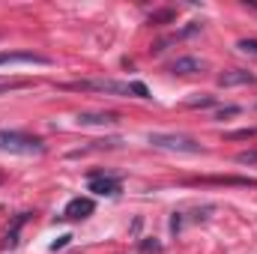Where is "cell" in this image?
<instances>
[{
	"instance_id": "20",
	"label": "cell",
	"mask_w": 257,
	"mask_h": 254,
	"mask_svg": "<svg viewBox=\"0 0 257 254\" xmlns=\"http://www.w3.org/2000/svg\"><path fill=\"white\" fill-rule=\"evenodd\" d=\"M69 239H72V236H69V233H66V236H60V239H57V242H51V248H54V251H57V248H63L66 242H69Z\"/></svg>"
},
{
	"instance_id": "15",
	"label": "cell",
	"mask_w": 257,
	"mask_h": 254,
	"mask_svg": "<svg viewBox=\"0 0 257 254\" xmlns=\"http://www.w3.org/2000/svg\"><path fill=\"white\" fill-rule=\"evenodd\" d=\"M236 165H257V150H245L236 156Z\"/></svg>"
},
{
	"instance_id": "5",
	"label": "cell",
	"mask_w": 257,
	"mask_h": 254,
	"mask_svg": "<svg viewBox=\"0 0 257 254\" xmlns=\"http://www.w3.org/2000/svg\"><path fill=\"white\" fill-rule=\"evenodd\" d=\"M9 63H30V66H51V57L33 54V51H0V66Z\"/></svg>"
},
{
	"instance_id": "7",
	"label": "cell",
	"mask_w": 257,
	"mask_h": 254,
	"mask_svg": "<svg viewBox=\"0 0 257 254\" xmlns=\"http://www.w3.org/2000/svg\"><path fill=\"white\" fill-rule=\"evenodd\" d=\"M30 221V212H18L15 218H12V224H9V230L3 233V242H0V248L3 251H9V248H15L18 245V233H21V227Z\"/></svg>"
},
{
	"instance_id": "10",
	"label": "cell",
	"mask_w": 257,
	"mask_h": 254,
	"mask_svg": "<svg viewBox=\"0 0 257 254\" xmlns=\"http://www.w3.org/2000/svg\"><path fill=\"white\" fill-rule=\"evenodd\" d=\"M78 123H84V126H111V123H117V114H78Z\"/></svg>"
},
{
	"instance_id": "14",
	"label": "cell",
	"mask_w": 257,
	"mask_h": 254,
	"mask_svg": "<svg viewBox=\"0 0 257 254\" xmlns=\"http://www.w3.org/2000/svg\"><path fill=\"white\" fill-rule=\"evenodd\" d=\"M236 48H239V51H245V54H254V57H257V39H251V36H248V39H239V42H236Z\"/></svg>"
},
{
	"instance_id": "2",
	"label": "cell",
	"mask_w": 257,
	"mask_h": 254,
	"mask_svg": "<svg viewBox=\"0 0 257 254\" xmlns=\"http://www.w3.org/2000/svg\"><path fill=\"white\" fill-rule=\"evenodd\" d=\"M150 144L159 150H171V153H203V147L189 138V135H174V132H153Z\"/></svg>"
},
{
	"instance_id": "9",
	"label": "cell",
	"mask_w": 257,
	"mask_h": 254,
	"mask_svg": "<svg viewBox=\"0 0 257 254\" xmlns=\"http://www.w3.org/2000/svg\"><path fill=\"white\" fill-rule=\"evenodd\" d=\"M203 69H206V63L197 60V57H180V60L171 63V72H174V75H197V72H203Z\"/></svg>"
},
{
	"instance_id": "16",
	"label": "cell",
	"mask_w": 257,
	"mask_h": 254,
	"mask_svg": "<svg viewBox=\"0 0 257 254\" xmlns=\"http://www.w3.org/2000/svg\"><path fill=\"white\" fill-rule=\"evenodd\" d=\"M15 87H27V81H9V78H0V93L15 90Z\"/></svg>"
},
{
	"instance_id": "11",
	"label": "cell",
	"mask_w": 257,
	"mask_h": 254,
	"mask_svg": "<svg viewBox=\"0 0 257 254\" xmlns=\"http://www.w3.org/2000/svg\"><path fill=\"white\" fill-rule=\"evenodd\" d=\"M177 18V12L174 9H159V12H153L150 15V27H162V24H171Z\"/></svg>"
},
{
	"instance_id": "21",
	"label": "cell",
	"mask_w": 257,
	"mask_h": 254,
	"mask_svg": "<svg viewBox=\"0 0 257 254\" xmlns=\"http://www.w3.org/2000/svg\"><path fill=\"white\" fill-rule=\"evenodd\" d=\"M141 251H159V242H144Z\"/></svg>"
},
{
	"instance_id": "22",
	"label": "cell",
	"mask_w": 257,
	"mask_h": 254,
	"mask_svg": "<svg viewBox=\"0 0 257 254\" xmlns=\"http://www.w3.org/2000/svg\"><path fill=\"white\" fill-rule=\"evenodd\" d=\"M0 183H3V174H0Z\"/></svg>"
},
{
	"instance_id": "18",
	"label": "cell",
	"mask_w": 257,
	"mask_h": 254,
	"mask_svg": "<svg viewBox=\"0 0 257 254\" xmlns=\"http://www.w3.org/2000/svg\"><path fill=\"white\" fill-rule=\"evenodd\" d=\"M132 93H135V96H141V99H147V96H150V90H147L144 84H138V81L132 84Z\"/></svg>"
},
{
	"instance_id": "3",
	"label": "cell",
	"mask_w": 257,
	"mask_h": 254,
	"mask_svg": "<svg viewBox=\"0 0 257 254\" xmlns=\"http://www.w3.org/2000/svg\"><path fill=\"white\" fill-rule=\"evenodd\" d=\"M90 191L99 194V197H117V194L123 191V183H120V177H114V174L93 171V174H90Z\"/></svg>"
},
{
	"instance_id": "12",
	"label": "cell",
	"mask_w": 257,
	"mask_h": 254,
	"mask_svg": "<svg viewBox=\"0 0 257 254\" xmlns=\"http://www.w3.org/2000/svg\"><path fill=\"white\" fill-rule=\"evenodd\" d=\"M248 138H257V126L239 129V132H230V135H227V141H248Z\"/></svg>"
},
{
	"instance_id": "8",
	"label": "cell",
	"mask_w": 257,
	"mask_h": 254,
	"mask_svg": "<svg viewBox=\"0 0 257 254\" xmlns=\"http://www.w3.org/2000/svg\"><path fill=\"white\" fill-rule=\"evenodd\" d=\"M257 78L248 69H230L218 75V87H242V84H254Z\"/></svg>"
},
{
	"instance_id": "13",
	"label": "cell",
	"mask_w": 257,
	"mask_h": 254,
	"mask_svg": "<svg viewBox=\"0 0 257 254\" xmlns=\"http://www.w3.org/2000/svg\"><path fill=\"white\" fill-rule=\"evenodd\" d=\"M186 105H189V108H212V105H215V96H200V99H189Z\"/></svg>"
},
{
	"instance_id": "4",
	"label": "cell",
	"mask_w": 257,
	"mask_h": 254,
	"mask_svg": "<svg viewBox=\"0 0 257 254\" xmlns=\"http://www.w3.org/2000/svg\"><path fill=\"white\" fill-rule=\"evenodd\" d=\"M66 90H96V93H111V96H128L132 84H120V81H75V84H66Z\"/></svg>"
},
{
	"instance_id": "17",
	"label": "cell",
	"mask_w": 257,
	"mask_h": 254,
	"mask_svg": "<svg viewBox=\"0 0 257 254\" xmlns=\"http://www.w3.org/2000/svg\"><path fill=\"white\" fill-rule=\"evenodd\" d=\"M239 111H242V108H236V105H227V108H221L215 117H218V120H224V117H236Z\"/></svg>"
},
{
	"instance_id": "6",
	"label": "cell",
	"mask_w": 257,
	"mask_h": 254,
	"mask_svg": "<svg viewBox=\"0 0 257 254\" xmlns=\"http://www.w3.org/2000/svg\"><path fill=\"white\" fill-rule=\"evenodd\" d=\"M93 209H96V203H93L90 197H72V200L66 203V209H63V218L78 221V218H87V215H93Z\"/></svg>"
},
{
	"instance_id": "19",
	"label": "cell",
	"mask_w": 257,
	"mask_h": 254,
	"mask_svg": "<svg viewBox=\"0 0 257 254\" xmlns=\"http://www.w3.org/2000/svg\"><path fill=\"white\" fill-rule=\"evenodd\" d=\"M180 227H183V212H174V218H171V230L180 233Z\"/></svg>"
},
{
	"instance_id": "1",
	"label": "cell",
	"mask_w": 257,
	"mask_h": 254,
	"mask_svg": "<svg viewBox=\"0 0 257 254\" xmlns=\"http://www.w3.org/2000/svg\"><path fill=\"white\" fill-rule=\"evenodd\" d=\"M0 153L9 156H42L45 144L27 132H15V129H0Z\"/></svg>"
}]
</instances>
